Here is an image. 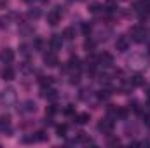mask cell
<instances>
[{"label":"cell","instance_id":"obj_1","mask_svg":"<svg viewBox=\"0 0 150 148\" xmlns=\"http://www.w3.org/2000/svg\"><path fill=\"white\" fill-rule=\"evenodd\" d=\"M16 101H18V94L14 87H5L4 91H0V106L11 108Z\"/></svg>","mask_w":150,"mask_h":148},{"label":"cell","instance_id":"obj_2","mask_svg":"<svg viewBox=\"0 0 150 148\" xmlns=\"http://www.w3.org/2000/svg\"><path fill=\"white\" fill-rule=\"evenodd\" d=\"M127 65H129L131 68H134V70H143V68L149 66V59H147L145 56L136 54V56H133V58L127 59Z\"/></svg>","mask_w":150,"mask_h":148},{"label":"cell","instance_id":"obj_3","mask_svg":"<svg viewBox=\"0 0 150 148\" xmlns=\"http://www.w3.org/2000/svg\"><path fill=\"white\" fill-rule=\"evenodd\" d=\"M129 33H131V38H133L136 44H142V42H145V38H147V30H145L143 26H140V25L133 26V28L129 30Z\"/></svg>","mask_w":150,"mask_h":148},{"label":"cell","instance_id":"obj_4","mask_svg":"<svg viewBox=\"0 0 150 148\" xmlns=\"http://www.w3.org/2000/svg\"><path fill=\"white\" fill-rule=\"evenodd\" d=\"M61 11H59V7H56V9H52L51 12H47V23L51 25V26H56L59 21H61Z\"/></svg>","mask_w":150,"mask_h":148},{"label":"cell","instance_id":"obj_5","mask_svg":"<svg viewBox=\"0 0 150 148\" xmlns=\"http://www.w3.org/2000/svg\"><path fill=\"white\" fill-rule=\"evenodd\" d=\"M0 61H2L4 65H11V63L14 61V51H12L11 47H4V49L0 51Z\"/></svg>","mask_w":150,"mask_h":148},{"label":"cell","instance_id":"obj_6","mask_svg":"<svg viewBox=\"0 0 150 148\" xmlns=\"http://www.w3.org/2000/svg\"><path fill=\"white\" fill-rule=\"evenodd\" d=\"M44 63H45V66L54 68V66H58V65H59V59H58L56 52H54V51H51V52H45V54H44Z\"/></svg>","mask_w":150,"mask_h":148},{"label":"cell","instance_id":"obj_7","mask_svg":"<svg viewBox=\"0 0 150 148\" xmlns=\"http://www.w3.org/2000/svg\"><path fill=\"white\" fill-rule=\"evenodd\" d=\"M98 65L103 66V68H110V66H113V56L110 54V52H103V54H100V58H98Z\"/></svg>","mask_w":150,"mask_h":148},{"label":"cell","instance_id":"obj_8","mask_svg":"<svg viewBox=\"0 0 150 148\" xmlns=\"http://www.w3.org/2000/svg\"><path fill=\"white\" fill-rule=\"evenodd\" d=\"M98 129H100L103 134H112V131H113V120H110V118H103V120L98 124Z\"/></svg>","mask_w":150,"mask_h":148},{"label":"cell","instance_id":"obj_9","mask_svg":"<svg viewBox=\"0 0 150 148\" xmlns=\"http://www.w3.org/2000/svg\"><path fill=\"white\" fill-rule=\"evenodd\" d=\"M35 110H37V103H35V101H32V99L23 101V103H21V106H19V111H21V113H33Z\"/></svg>","mask_w":150,"mask_h":148},{"label":"cell","instance_id":"obj_10","mask_svg":"<svg viewBox=\"0 0 150 148\" xmlns=\"http://www.w3.org/2000/svg\"><path fill=\"white\" fill-rule=\"evenodd\" d=\"M49 45H51V51H59L63 47V35H52L49 40Z\"/></svg>","mask_w":150,"mask_h":148},{"label":"cell","instance_id":"obj_11","mask_svg":"<svg viewBox=\"0 0 150 148\" xmlns=\"http://www.w3.org/2000/svg\"><path fill=\"white\" fill-rule=\"evenodd\" d=\"M42 98H47L49 101H54L58 98V91L52 89V87H42V92H40Z\"/></svg>","mask_w":150,"mask_h":148},{"label":"cell","instance_id":"obj_12","mask_svg":"<svg viewBox=\"0 0 150 148\" xmlns=\"http://www.w3.org/2000/svg\"><path fill=\"white\" fill-rule=\"evenodd\" d=\"M0 132H11V117L9 115H2L0 117Z\"/></svg>","mask_w":150,"mask_h":148},{"label":"cell","instance_id":"obj_13","mask_svg":"<svg viewBox=\"0 0 150 148\" xmlns=\"http://www.w3.org/2000/svg\"><path fill=\"white\" fill-rule=\"evenodd\" d=\"M115 49H117L119 52H126V51L129 49V40H127V37H119L117 38V42H115Z\"/></svg>","mask_w":150,"mask_h":148},{"label":"cell","instance_id":"obj_14","mask_svg":"<svg viewBox=\"0 0 150 148\" xmlns=\"http://www.w3.org/2000/svg\"><path fill=\"white\" fill-rule=\"evenodd\" d=\"M80 66H82V65H80V59H79L77 56H72L70 61H68V70H70L72 73H79V72H80Z\"/></svg>","mask_w":150,"mask_h":148},{"label":"cell","instance_id":"obj_15","mask_svg":"<svg viewBox=\"0 0 150 148\" xmlns=\"http://www.w3.org/2000/svg\"><path fill=\"white\" fill-rule=\"evenodd\" d=\"M2 78H4L5 82H11V80H14V78H16V72H14V68H11V66H5V68L2 70Z\"/></svg>","mask_w":150,"mask_h":148},{"label":"cell","instance_id":"obj_16","mask_svg":"<svg viewBox=\"0 0 150 148\" xmlns=\"http://www.w3.org/2000/svg\"><path fill=\"white\" fill-rule=\"evenodd\" d=\"M91 120V117H89V113H79V115H75V122L77 124H80V125H84V124H87Z\"/></svg>","mask_w":150,"mask_h":148},{"label":"cell","instance_id":"obj_17","mask_svg":"<svg viewBox=\"0 0 150 148\" xmlns=\"http://www.w3.org/2000/svg\"><path fill=\"white\" fill-rule=\"evenodd\" d=\"M38 82H40V85H42V87H51V85H52V82H54V77H40V78H38Z\"/></svg>","mask_w":150,"mask_h":148},{"label":"cell","instance_id":"obj_18","mask_svg":"<svg viewBox=\"0 0 150 148\" xmlns=\"http://www.w3.org/2000/svg\"><path fill=\"white\" fill-rule=\"evenodd\" d=\"M67 132H68V125H67V124L56 125V134H58L59 138H65V136H67Z\"/></svg>","mask_w":150,"mask_h":148},{"label":"cell","instance_id":"obj_19","mask_svg":"<svg viewBox=\"0 0 150 148\" xmlns=\"http://www.w3.org/2000/svg\"><path fill=\"white\" fill-rule=\"evenodd\" d=\"M63 38H65V40H74L75 38V30L74 28H65V30H63Z\"/></svg>","mask_w":150,"mask_h":148},{"label":"cell","instance_id":"obj_20","mask_svg":"<svg viewBox=\"0 0 150 148\" xmlns=\"http://www.w3.org/2000/svg\"><path fill=\"white\" fill-rule=\"evenodd\" d=\"M49 136L45 134V131H37L35 132V141H47Z\"/></svg>","mask_w":150,"mask_h":148},{"label":"cell","instance_id":"obj_21","mask_svg":"<svg viewBox=\"0 0 150 148\" xmlns=\"http://www.w3.org/2000/svg\"><path fill=\"white\" fill-rule=\"evenodd\" d=\"M101 9H105V7H103L101 4H98V2H94V4H91V5H89V11H91V12H94V14H96V12H100Z\"/></svg>","mask_w":150,"mask_h":148},{"label":"cell","instance_id":"obj_22","mask_svg":"<svg viewBox=\"0 0 150 148\" xmlns=\"http://www.w3.org/2000/svg\"><path fill=\"white\" fill-rule=\"evenodd\" d=\"M131 85H143V77L142 75H136L131 78Z\"/></svg>","mask_w":150,"mask_h":148},{"label":"cell","instance_id":"obj_23","mask_svg":"<svg viewBox=\"0 0 150 148\" xmlns=\"http://www.w3.org/2000/svg\"><path fill=\"white\" fill-rule=\"evenodd\" d=\"M40 14H42V12H40V9H37V7L30 9V12H28V16H30V18H33V19H38V18H40Z\"/></svg>","mask_w":150,"mask_h":148},{"label":"cell","instance_id":"obj_24","mask_svg":"<svg viewBox=\"0 0 150 148\" xmlns=\"http://www.w3.org/2000/svg\"><path fill=\"white\" fill-rule=\"evenodd\" d=\"M9 21H11L9 16H0V28H2V30L7 28V26H9Z\"/></svg>","mask_w":150,"mask_h":148},{"label":"cell","instance_id":"obj_25","mask_svg":"<svg viewBox=\"0 0 150 148\" xmlns=\"http://www.w3.org/2000/svg\"><path fill=\"white\" fill-rule=\"evenodd\" d=\"M82 33H84V35H89V33H91V25L82 23Z\"/></svg>","mask_w":150,"mask_h":148},{"label":"cell","instance_id":"obj_26","mask_svg":"<svg viewBox=\"0 0 150 148\" xmlns=\"http://www.w3.org/2000/svg\"><path fill=\"white\" fill-rule=\"evenodd\" d=\"M84 47H86V49H87V51H93V49H94V42H93V40H89V38H87V40H86V42H84Z\"/></svg>","mask_w":150,"mask_h":148},{"label":"cell","instance_id":"obj_27","mask_svg":"<svg viewBox=\"0 0 150 148\" xmlns=\"http://www.w3.org/2000/svg\"><path fill=\"white\" fill-rule=\"evenodd\" d=\"M33 47H35L37 51H42V47H44V42H42V38H35V44H33Z\"/></svg>","mask_w":150,"mask_h":148},{"label":"cell","instance_id":"obj_28","mask_svg":"<svg viewBox=\"0 0 150 148\" xmlns=\"http://www.w3.org/2000/svg\"><path fill=\"white\" fill-rule=\"evenodd\" d=\"M98 98H100V99H108V98H110V92H108V91H101V92L98 94Z\"/></svg>","mask_w":150,"mask_h":148},{"label":"cell","instance_id":"obj_29","mask_svg":"<svg viewBox=\"0 0 150 148\" xmlns=\"http://www.w3.org/2000/svg\"><path fill=\"white\" fill-rule=\"evenodd\" d=\"M115 145H120V140H119V138H112V140H108V147H115Z\"/></svg>","mask_w":150,"mask_h":148},{"label":"cell","instance_id":"obj_30","mask_svg":"<svg viewBox=\"0 0 150 148\" xmlns=\"http://www.w3.org/2000/svg\"><path fill=\"white\" fill-rule=\"evenodd\" d=\"M143 122H145V125H147V127H150V113H147V115L143 117Z\"/></svg>","mask_w":150,"mask_h":148},{"label":"cell","instance_id":"obj_31","mask_svg":"<svg viewBox=\"0 0 150 148\" xmlns=\"http://www.w3.org/2000/svg\"><path fill=\"white\" fill-rule=\"evenodd\" d=\"M25 2H26V4H30V5H33L35 2H38V0H25Z\"/></svg>","mask_w":150,"mask_h":148},{"label":"cell","instance_id":"obj_32","mask_svg":"<svg viewBox=\"0 0 150 148\" xmlns=\"http://www.w3.org/2000/svg\"><path fill=\"white\" fill-rule=\"evenodd\" d=\"M67 113H68V115H70V113H74V108H72V106H68V108H67Z\"/></svg>","mask_w":150,"mask_h":148},{"label":"cell","instance_id":"obj_33","mask_svg":"<svg viewBox=\"0 0 150 148\" xmlns=\"http://www.w3.org/2000/svg\"><path fill=\"white\" fill-rule=\"evenodd\" d=\"M149 52H150V45H149Z\"/></svg>","mask_w":150,"mask_h":148}]
</instances>
